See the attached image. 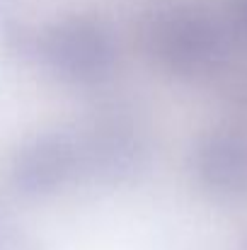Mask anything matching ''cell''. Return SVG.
I'll return each mask as SVG.
<instances>
[{
    "label": "cell",
    "instance_id": "6da1fadb",
    "mask_svg": "<svg viewBox=\"0 0 247 250\" xmlns=\"http://www.w3.org/2000/svg\"><path fill=\"white\" fill-rule=\"evenodd\" d=\"M146 51L165 73L179 81H204L226 66L230 37L211 12L194 5H170L151 17Z\"/></svg>",
    "mask_w": 247,
    "mask_h": 250
},
{
    "label": "cell",
    "instance_id": "7a4b0ae2",
    "mask_svg": "<svg viewBox=\"0 0 247 250\" xmlns=\"http://www.w3.org/2000/svg\"><path fill=\"white\" fill-rule=\"evenodd\" d=\"M78 134L82 177L121 185L138 177L153 156L146 119L124 102H109L90 114Z\"/></svg>",
    "mask_w": 247,
    "mask_h": 250
},
{
    "label": "cell",
    "instance_id": "3957f363",
    "mask_svg": "<svg viewBox=\"0 0 247 250\" xmlns=\"http://www.w3.org/2000/svg\"><path fill=\"white\" fill-rule=\"evenodd\" d=\"M34 56L61 83L97 87L114 76L119 46L102 17L68 15L37 32Z\"/></svg>",
    "mask_w": 247,
    "mask_h": 250
},
{
    "label": "cell",
    "instance_id": "277c9868",
    "mask_svg": "<svg viewBox=\"0 0 247 250\" xmlns=\"http://www.w3.org/2000/svg\"><path fill=\"white\" fill-rule=\"evenodd\" d=\"M82 177L76 131H41L27 139L10 163V180L24 197H49Z\"/></svg>",
    "mask_w": 247,
    "mask_h": 250
},
{
    "label": "cell",
    "instance_id": "5b68a950",
    "mask_svg": "<svg viewBox=\"0 0 247 250\" xmlns=\"http://www.w3.org/2000/svg\"><path fill=\"white\" fill-rule=\"evenodd\" d=\"M199 185L221 202L247 197V136L235 129H211L199 136L191 156Z\"/></svg>",
    "mask_w": 247,
    "mask_h": 250
},
{
    "label": "cell",
    "instance_id": "8992f818",
    "mask_svg": "<svg viewBox=\"0 0 247 250\" xmlns=\"http://www.w3.org/2000/svg\"><path fill=\"white\" fill-rule=\"evenodd\" d=\"M32 241L24 236V231L10 221L5 214H0V250H32Z\"/></svg>",
    "mask_w": 247,
    "mask_h": 250
},
{
    "label": "cell",
    "instance_id": "52a82bcc",
    "mask_svg": "<svg viewBox=\"0 0 247 250\" xmlns=\"http://www.w3.org/2000/svg\"><path fill=\"white\" fill-rule=\"evenodd\" d=\"M230 15L235 29L247 39V0H230Z\"/></svg>",
    "mask_w": 247,
    "mask_h": 250
}]
</instances>
